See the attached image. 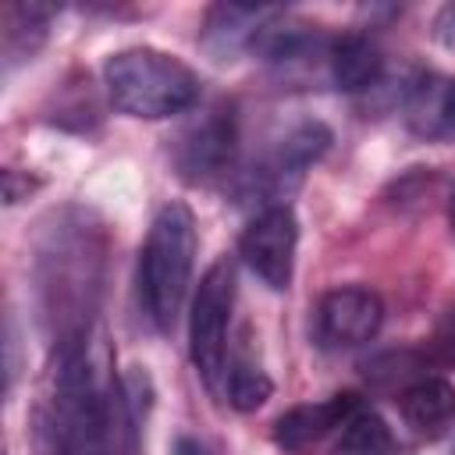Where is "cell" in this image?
I'll list each match as a JSON object with an SVG mask.
<instances>
[{
    "label": "cell",
    "mask_w": 455,
    "mask_h": 455,
    "mask_svg": "<svg viewBox=\"0 0 455 455\" xmlns=\"http://www.w3.org/2000/svg\"><path fill=\"white\" fill-rule=\"evenodd\" d=\"M196 217L185 203H164L139 252V299L156 331H171L185 306L196 267Z\"/></svg>",
    "instance_id": "cell-1"
},
{
    "label": "cell",
    "mask_w": 455,
    "mask_h": 455,
    "mask_svg": "<svg viewBox=\"0 0 455 455\" xmlns=\"http://www.w3.org/2000/svg\"><path fill=\"white\" fill-rule=\"evenodd\" d=\"M103 82L110 103L121 114L142 121L174 117L199 100L196 71L156 46H128L110 53L103 64Z\"/></svg>",
    "instance_id": "cell-2"
},
{
    "label": "cell",
    "mask_w": 455,
    "mask_h": 455,
    "mask_svg": "<svg viewBox=\"0 0 455 455\" xmlns=\"http://www.w3.org/2000/svg\"><path fill=\"white\" fill-rule=\"evenodd\" d=\"M96 281L100 252L92 249V231L85 224L53 228L39 252V291L46 299V316H60V338L89 331Z\"/></svg>",
    "instance_id": "cell-3"
},
{
    "label": "cell",
    "mask_w": 455,
    "mask_h": 455,
    "mask_svg": "<svg viewBox=\"0 0 455 455\" xmlns=\"http://www.w3.org/2000/svg\"><path fill=\"white\" fill-rule=\"evenodd\" d=\"M231 309H235V267L224 256L199 277L188 309V355L210 391H224Z\"/></svg>",
    "instance_id": "cell-4"
},
{
    "label": "cell",
    "mask_w": 455,
    "mask_h": 455,
    "mask_svg": "<svg viewBox=\"0 0 455 455\" xmlns=\"http://www.w3.org/2000/svg\"><path fill=\"white\" fill-rule=\"evenodd\" d=\"M331 142L334 135L323 121H299L252 164V171L242 174L238 192L263 206H284V199L302 185L306 171L331 149Z\"/></svg>",
    "instance_id": "cell-5"
},
{
    "label": "cell",
    "mask_w": 455,
    "mask_h": 455,
    "mask_svg": "<svg viewBox=\"0 0 455 455\" xmlns=\"http://www.w3.org/2000/svg\"><path fill=\"white\" fill-rule=\"evenodd\" d=\"M235 156V114L228 107H210L188 121L171 142V164L188 185H210L231 171Z\"/></svg>",
    "instance_id": "cell-6"
},
{
    "label": "cell",
    "mask_w": 455,
    "mask_h": 455,
    "mask_svg": "<svg viewBox=\"0 0 455 455\" xmlns=\"http://www.w3.org/2000/svg\"><path fill=\"white\" fill-rule=\"evenodd\" d=\"M295 245H299V220L291 206H263L238 238L242 263L274 291H284L295 274Z\"/></svg>",
    "instance_id": "cell-7"
},
{
    "label": "cell",
    "mask_w": 455,
    "mask_h": 455,
    "mask_svg": "<svg viewBox=\"0 0 455 455\" xmlns=\"http://www.w3.org/2000/svg\"><path fill=\"white\" fill-rule=\"evenodd\" d=\"M384 323V302L377 291L348 284L334 288L316 306V341L331 352L366 345Z\"/></svg>",
    "instance_id": "cell-8"
},
{
    "label": "cell",
    "mask_w": 455,
    "mask_h": 455,
    "mask_svg": "<svg viewBox=\"0 0 455 455\" xmlns=\"http://www.w3.org/2000/svg\"><path fill=\"white\" fill-rule=\"evenodd\" d=\"M281 14L284 7L274 4H213L203 18L199 46L213 60H235L242 50H252L263 28Z\"/></svg>",
    "instance_id": "cell-9"
},
{
    "label": "cell",
    "mask_w": 455,
    "mask_h": 455,
    "mask_svg": "<svg viewBox=\"0 0 455 455\" xmlns=\"http://www.w3.org/2000/svg\"><path fill=\"white\" fill-rule=\"evenodd\" d=\"M359 409H363V402L352 391L331 395L323 402L295 405V409H288V412L277 416V423H274V444L284 448V451H291V455H302V451L316 448L323 437H331L334 430H341Z\"/></svg>",
    "instance_id": "cell-10"
},
{
    "label": "cell",
    "mask_w": 455,
    "mask_h": 455,
    "mask_svg": "<svg viewBox=\"0 0 455 455\" xmlns=\"http://www.w3.org/2000/svg\"><path fill=\"white\" fill-rule=\"evenodd\" d=\"M405 128L423 142L455 139V75L427 71L409 82L402 103Z\"/></svg>",
    "instance_id": "cell-11"
},
{
    "label": "cell",
    "mask_w": 455,
    "mask_h": 455,
    "mask_svg": "<svg viewBox=\"0 0 455 455\" xmlns=\"http://www.w3.org/2000/svg\"><path fill=\"white\" fill-rule=\"evenodd\" d=\"M327 78L341 92H370L384 78L380 46L363 32H345L331 39L327 53Z\"/></svg>",
    "instance_id": "cell-12"
},
{
    "label": "cell",
    "mask_w": 455,
    "mask_h": 455,
    "mask_svg": "<svg viewBox=\"0 0 455 455\" xmlns=\"http://www.w3.org/2000/svg\"><path fill=\"white\" fill-rule=\"evenodd\" d=\"M398 409L416 437L437 441L455 423V384L444 377H419L402 391Z\"/></svg>",
    "instance_id": "cell-13"
},
{
    "label": "cell",
    "mask_w": 455,
    "mask_h": 455,
    "mask_svg": "<svg viewBox=\"0 0 455 455\" xmlns=\"http://www.w3.org/2000/svg\"><path fill=\"white\" fill-rule=\"evenodd\" d=\"M53 7L46 4H7L0 14V39H4V68L14 71L18 64L32 60V53L46 43Z\"/></svg>",
    "instance_id": "cell-14"
},
{
    "label": "cell",
    "mask_w": 455,
    "mask_h": 455,
    "mask_svg": "<svg viewBox=\"0 0 455 455\" xmlns=\"http://www.w3.org/2000/svg\"><path fill=\"white\" fill-rule=\"evenodd\" d=\"M391 448V427L373 409H359L338 437V455H387Z\"/></svg>",
    "instance_id": "cell-15"
},
{
    "label": "cell",
    "mask_w": 455,
    "mask_h": 455,
    "mask_svg": "<svg viewBox=\"0 0 455 455\" xmlns=\"http://www.w3.org/2000/svg\"><path fill=\"white\" fill-rule=\"evenodd\" d=\"M224 395H228V405L238 409V412H256L270 395H274V380L249 359H238L231 363L228 377H224Z\"/></svg>",
    "instance_id": "cell-16"
},
{
    "label": "cell",
    "mask_w": 455,
    "mask_h": 455,
    "mask_svg": "<svg viewBox=\"0 0 455 455\" xmlns=\"http://www.w3.org/2000/svg\"><path fill=\"white\" fill-rule=\"evenodd\" d=\"M121 398H124V409L132 416L135 427H142L146 412L153 409V380L142 366H132L124 377H121Z\"/></svg>",
    "instance_id": "cell-17"
},
{
    "label": "cell",
    "mask_w": 455,
    "mask_h": 455,
    "mask_svg": "<svg viewBox=\"0 0 455 455\" xmlns=\"http://www.w3.org/2000/svg\"><path fill=\"white\" fill-rule=\"evenodd\" d=\"M39 181H32L28 174H18V171H4V203L14 206L21 199H28V192H36Z\"/></svg>",
    "instance_id": "cell-18"
},
{
    "label": "cell",
    "mask_w": 455,
    "mask_h": 455,
    "mask_svg": "<svg viewBox=\"0 0 455 455\" xmlns=\"http://www.w3.org/2000/svg\"><path fill=\"white\" fill-rule=\"evenodd\" d=\"M434 36H437V43H441L444 50H455V0L437 11V18H434Z\"/></svg>",
    "instance_id": "cell-19"
},
{
    "label": "cell",
    "mask_w": 455,
    "mask_h": 455,
    "mask_svg": "<svg viewBox=\"0 0 455 455\" xmlns=\"http://www.w3.org/2000/svg\"><path fill=\"white\" fill-rule=\"evenodd\" d=\"M174 455H210L206 444H199L196 437H178L174 441Z\"/></svg>",
    "instance_id": "cell-20"
},
{
    "label": "cell",
    "mask_w": 455,
    "mask_h": 455,
    "mask_svg": "<svg viewBox=\"0 0 455 455\" xmlns=\"http://www.w3.org/2000/svg\"><path fill=\"white\" fill-rule=\"evenodd\" d=\"M444 345H448V352H451V359H455V309L448 313V327H444Z\"/></svg>",
    "instance_id": "cell-21"
},
{
    "label": "cell",
    "mask_w": 455,
    "mask_h": 455,
    "mask_svg": "<svg viewBox=\"0 0 455 455\" xmlns=\"http://www.w3.org/2000/svg\"><path fill=\"white\" fill-rule=\"evenodd\" d=\"M448 217H451V231H455V192H451V206H448Z\"/></svg>",
    "instance_id": "cell-22"
}]
</instances>
